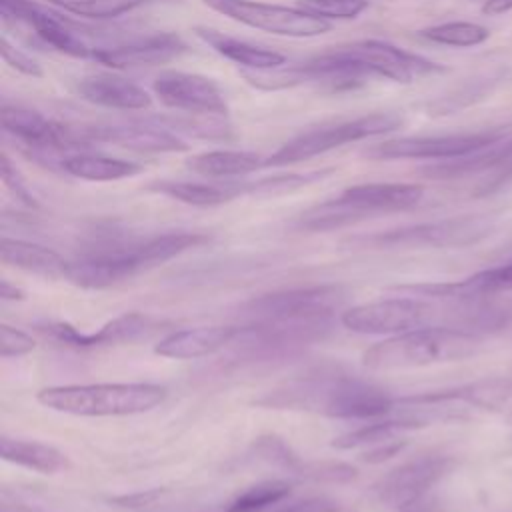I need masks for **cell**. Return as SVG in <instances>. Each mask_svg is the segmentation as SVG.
<instances>
[{"mask_svg": "<svg viewBox=\"0 0 512 512\" xmlns=\"http://www.w3.org/2000/svg\"><path fill=\"white\" fill-rule=\"evenodd\" d=\"M394 400L386 390L356 378L314 376L270 390L258 404L314 410L332 418L380 420L392 416Z\"/></svg>", "mask_w": 512, "mask_h": 512, "instance_id": "obj_1", "label": "cell"}, {"mask_svg": "<svg viewBox=\"0 0 512 512\" xmlns=\"http://www.w3.org/2000/svg\"><path fill=\"white\" fill-rule=\"evenodd\" d=\"M482 338L474 332L444 326H422L384 338L362 354L370 370H404L458 362L478 354Z\"/></svg>", "mask_w": 512, "mask_h": 512, "instance_id": "obj_2", "label": "cell"}, {"mask_svg": "<svg viewBox=\"0 0 512 512\" xmlns=\"http://www.w3.org/2000/svg\"><path fill=\"white\" fill-rule=\"evenodd\" d=\"M166 398V388L144 382L66 384L38 390L36 400L56 412L72 416H132L142 414Z\"/></svg>", "mask_w": 512, "mask_h": 512, "instance_id": "obj_3", "label": "cell"}, {"mask_svg": "<svg viewBox=\"0 0 512 512\" xmlns=\"http://www.w3.org/2000/svg\"><path fill=\"white\" fill-rule=\"evenodd\" d=\"M404 124L402 116L396 112H374L366 116H358L354 120L338 122L332 126L316 128L294 136L292 140L284 142L276 152L264 158V168L288 166L302 160H310L334 148H340L348 142L382 136L388 132L398 130Z\"/></svg>", "mask_w": 512, "mask_h": 512, "instance_id": "obj_4", "label": "cell"}, {"mask_svg": "<svg viewBox=\"0 0 512 512\" xmlns=\"http://www.w3.org/2000/svg\"><path fill=\"white\" fill-rule=\"evenodd\" d=\"M210 10L244 26L290 38H312L326 34L330 20L312 16L296 6L268 4L260 0H202Z\"/></svg>", "mask_w": 512, "mask_h": 512, "instance_id": "obj_5", "label": "cell"}, {"mask_svg": "<svg viewBox=\"0 0 512 512\" xmlns=\"http://www.w3.org/2000/svg\"><path fill=\"white\" fill-rule=\"evenodd\" d=\"M506 132L502 128L482 130V132H458V134H434V136H404L376 144L366 154L378 160H398V158H416V160H452L462 158L484 148H490Z\"/></svg>", "mask_w": 512, "mask_h": 512, "instance_id": "obj_6", "label": "cell"}, {"mask_svg": "<svg viewBox=\"0 0 512 512\" xmlns=\"http://www.w3.org/2000/svg\"><path fill=\"white\" fill-rule=\"evenodd\" d=\"M342 302L344 292L338 286H310L252 298L244 304V312L258 322L330 320Z\"/></svg>", "mask_w": 512, "mask_h": 512, "instance_id": "obj_7", "label": "cell"}, {"mask_svg": "<svg viewBox=\"0 0 512 512\" xmlns=\"http://www.w3.org/2000/svg\"><path fill=\"white\" fill-rule=\"evenodd\" d=\"M494 222L484 214H468L436 222H424L388 230L372 236L374 246H434V248H462L472 246L492 234Z\"/></svg>", "mask_w": 512, "mask_h": 512, "instance_id": "obj_8", "label": "cell"}, {"mask_svg": "<svg viewBox=\"0 0 512 512\" xmlns=\"http://www.w3.org/2000/svg\"><path fill=\"white\" fill-rule=\"evenodd\" d=\"M432 316V306L420 298H382L342 312L340 322L356 334H402L422 328Z\"/></svg>", "mask_w": 512, "mask_h": 512, "instance_id": "obj_9", "label": "cell"}, {"mask_svg": "<svg viewBox=\"0 0 512 512\" xmlns=\"http://www.w3.org/2000/svg\"><path fill=\"white\" fill-rule=\"evenodd\" d=\"M452 468V458L444 454H422L392 468L374 486L378 502L402 510L416 504Z\"/></svg>", "mask_w": 512, "mask_h": 512, "instance_id": "obj_10", "label": "cell"}, {"mask_svg": "<svg viewBox=\"0 0 512 512\" xmlns=\"http://www.w3.org/2000/svg\"><path fill=\"white\" fill-rule=\"evenodd\" d=\"M154 92L162 104L196 116H224L228 112L224 94L206 76L164 70L154 78Z\"/></svg>", "mask_w": 512, "mask_h": 512, "instance_id": "obj_11", "label": "cell"}, {"mask_svg": "<svg viewBox=\"0 0 512 512\" xmlns=\"http://www.w3.org/2000/svg\"><path fill=\"white\" fill-rule=\"evenodd\" d=\"M346 52L360 62V66L372 76L388 78L394 82L408 84L414 78L440 72L442 66L436 62L402 50L384 40H360L346 46Z\"/></svg>", "mask_w": 512, "mask_h": 512, "instance_id": "obj_12", "label": "cell"}, {"mask_svg": "<svg viewBox=\"0 0 512 512\" xmlns=\"http://www.w3.org/2000/svg\"><path fill=\"white\" fill-rule=\"evenodd\" d=\"M0 12L4 18H14L20 20L28 26L34 28L36 36L52 46L54 50L74 56V58H92L94 48H90L74 30L72 22L58 14L52 12L44 6L34 4L32 0H0Z\"/></svg>", "mask_w": 512, "mask_h": 512, "instance_id": "obj_13", "label": "cell"}, {"mask_svg": "<svg viewBox=\"0 0 512 512\" xmlns=\"http://www.w3.org/2000/svg\"><path fill=\"white\" fill-rule=\"evenodd\" d=\"M84 138L90 142L116 144L136 152H184L188 144L174 130L164 126L160 120L150 122H128V124H106L84 130Z\"/></svg>", "mask_w": 512, "mask_h": 512, "instance_id": "obj_14", "label": "cell"}, {"mask_svg": "<svg viewBox=\"0 0 512 512\" xmlns=\"http://www.w3.org/2000/svg\"><path fill=\"white\" fill-rule=\"evenodd\" d=\"M158 326H160V322L146 314L128 312V314H122V316L106 322L98 332H90V334H84V332L76 330L74 326L62 324V322L50 324L42 330L64 344H70L76 348H92V346L136 342V340L152 336L158 330Z\"/></svg>", "mask_w": 512, "mask_h": 512, "instance_id": "obj_15", "label": "cell"}, {"mask_svg": "<svg viewBox=\"0 0 512 512\" xmlns=\"http://www.w3.org/2000/svg\"><path fill=\"white\" fill-rule=\"evenodd\" d=\"M188 50L186 42L172 32L150 34L144 38H134L130 42L108 46V48H94V60L106 64L110 68H138V66H154L164 64L168 60L178 58Z\"/></svg>", "mask_w": 512, "mask_h": 512, "instance_id": "obj_16", "label": "cell"}, {"mask_svg": "<svg viewBox=\"0 0 512 512\" xmlns=\"http://www.w3.org/2000/svg\"><path fill=\"white\" fill-rule=\"evenodd\" d=\"M424 196L420 184L408 182H368L346 188L338 200L344 202L360 220L380 212H400L414 208Z\"/></svg>", "mask_w": 512, "mask_h": 512, "instance_id": "obj_17", "label": "cell"}, {"mask_svg": "<svg viewBox=\"0 0 512 512\" xmlns=\"http://www.w3.org/2000/svg\"><path fill=\"white\" fill-rule=\"evenodd\" d=\"M240 334L238 326L214 324V326H196L184 328L166 334L154 346V352L164 358L174 360H192L216 354L232 344Z\"/></svg>", "mask_w": 512, "mask_h": 512, "instance_id": "obj_18", "label": "cell"}, {"mask_svg": "<svg viewBox=\"0 0 512 512\" xmlns=\"http://www.w3.org/2000/svg\"><path fill=\"white\" fill-rule=\"evenodd\" d=\"M0 122L8 134L42 150H64L76 142L60 124L30 108L2 106Z\"/></svg>", "mask_w": 512, "mask_h": 512, "instance_id": "obj_19", "label": "cell"}, {"mask_svg": "<svg viewBox=\"0 0 512 512\" xmlns=\"http://www.w3.org/2000/svg\"><path fill=\"white\" fill-rule=\"evenodd\" d=\"M78 94L92 104L118 110H144L152 104L150 94L142 86L114 74H92L82 78Z\"/></svg>", "mask_w": 512, "mask_h": 512, "instance_id": "obj_20", "label": "cell"}, {"mask_svg": "<svg viewBox=\"0 0 512 512\" xmlns=\"http://www.w3.org/2000/svg\"><path fill=\"white\" fill-rule=\"evenodd\" d=\"M0 256L2 262L14 268H20L24 272H32L44 278H66L70 262L64 260L56 250L4 236L0 242Z\"/></svg>", "mask_w": 512, "mask_h": 512, "instance_id": "obj_21", "label": "cell"}, {"mask_svg": "<svg viewBox=\"0 0 512 512\" xmlns=\"http://www.w3.org/2000/svg\"><path fill=\"white\" fill-rule=\"evenodd\" d=\"M196 34L212 46L214 52H218L220 56L248 68V70H272V68H280L284 64V56L276 50L264 48V46H256L250 44L246 40H238L232 36H226L218 30L212 28H196Z\"/></svg>", "mask_w": 512, "mask_h": 512, "instance_id": "obj_22", "label": "cell"}, {"mask_svg": "<svg viewBox=\"0 0 512 512\" xmlns=\"http://www.w3.org/2000/svg\"><path fill=\"white\" fill-rule=\"evenodd\" d=\"M208 242L206 234L200 232H168L160 236H152L148 240H142L138 244L126 246V254L130 256L136 270H146L156 264H162L190 248H196L200 244Z\"/></svg>", "mask_w": 512, "mask_h": 512, "instance_id": "obj_23", "label": "cell"}, {"mask_svg": "<svg viewBox=\"0 0 512 512\" xmlns=\"http://www.w3.org/2000/svg\"><path fill=\"white\" fill-rule=\"evenodd\" d=\"M246 182H226V184H208V182H190V180H160L152 182L148 190L174 198L190 206H218L240 194H244Z\"/></svg>", "mask_w": 512, "mask_h": 512, "instance_id": "obj_24", "label": "cell"}, {"mask_svg": "<svg viewBox=\"0 0 512 512\" xmlns=\"http://www.w3.org/2000/svg\"><path fill=\"white\" fill-rule=\"evenodd\" d=\"M0 454L6 462H12L16 466L42 472V474H54L60 470H66L68 458L64 452L58 448L36 442V440H20V438H10L2 436L0 438Z\"/></svg>", "mask_w": 512, "mask_h": 512, "instance_id": "obj_25", "label": "cell"}, {"mask_svg": "<svg viewBox=\"0 0 512 512\" xmlns=\"http://www.w3.org/2000/svg\"><path fill=\"white\" fill-rule=\"evenodd\" d=\"M188 168L206 178H234L264 168V158L248 150H210L192 156Z\"/></svg>", "mask_w": 512, "mask_h": 512, "instance_id": "obj_26", "label": "cell"}, {"mask_svg": "<svg viewBox=\"0 0 512 512\" xmlns=\"http://www.w3.org/2000/svg\"><path fill=\"white\" fill-rule=\"evenodd\" d=\"M62 170L90 182H112L132 178L144 170L142 164L102 154H72L62 160Z\"/></svg>", "mask_w": 512, "mask_h": 512, "instance_id": "obj_27", "label": "cell"}, {"mask_svg": "<svg viewBox=\"0 0 512 512\" xmlns=\"http://www.w3.org/2000/svg\"><path fill=\"white\" fill-rule=\"evenodd\" d=\"M450 392L464 406L488 412H512V378H484L450 388Z\"/></svg>", "mask_w": 512, "mask_h": 512, "instance_id": "obj_28", "label": "cell"}, {"mask_svg": "<svg viewBox=\"0 0 512 512\" xmlns=\"http://www.w3.org/2000/svg\"><path fill=\"white\" fill-rule=\"evenodd\" d=\"M500 290H512V260L502 266L476 272L460 282L436 286V294L442 298H468L480 294H494Z\"/></svg>", "mask_w": 512, "mask_h": 512, "instance_id": "obj_29", "label": "cell"}, {"mask_svg": "<svg viewBox=\"0 0 512 512\" xmlns=\"http://www.w3.org/2000/svg\"><path fill=\"white\" fill-rule=\"evenodd\" d=\"M408 430V426L396 418H380L370 420V424H364L356 430H350L338 438H334L332 446L338 450H352V448H370L386 440L400 438V434Z\"/></svg>", "mask_w": 512, "mask_h": 512, "instance_id": "obj_30", "label": "cell"}, {"mask_svg": "<svg viewBox=\"0 0 512 512\" xmlns=\"http://www.w3.org/2000/svg\"><path fill=\"white\" fill-rule=\"evenodd\" d=\"M290 494L286 480H264L240 492L224 512H264Z\"/></svg>", "mask_w": 512, "mask_h": 512, "instance_id": "obj_31", "label": "cell"}, {"mask_svg": "<svg viewBox=\"0 0 512 512\" xmlns=\"http://www.w3.org/2000/svg\"><path fill=\"white\" fill-rule=\"evenodd\" d=\"M420 36L436 42V44H446V46H456V48H468V46H478L488 40L490 30L482 24L476 22H444L436 26H428L420 30Z\"/></svg>", "mask_w": 512, "mask_h": 512, "instance_id": "obj_32", "label": "cell"}, {"mask_svg": "<svg viewBox=\"0 0 512 512\" xmlns=\"http://www.w3.org/2000/svg\"><path fill=\"white\" fill-rule=\"evenodd\" d=\"M50 2L74 16L106 20V18H118L138 6H144L156 0H50Z\"/></svg>", "mask_w": 512, "mask_h": 512, "instance_id": "obj_33", "label": "cell"}, {"mask_svg": "<svg viewBox=\"0 0 512 512\" xmlns=\"http://www.w3.org/2000/svg\"><path fill=\"white\" fill-rule=\"evenodd\" d=\"M326 172H312V174H278V176H268L258 182H246L244 194L252 196H278L286 192H294L302 186L312 184L314 180L322 178Z\"/></svg>", "mask_w": 512, "mask_h": 512, "instance_id": "obj_34", "label": "cell"}, {"mask_svg": "<svg viewBox=\"0 0 512 512\" xmlns=\"http://www.w3.org/2000/svg\"><path fill=\"white\" fill-rule=\"evenodd\" d=\"M296 8L324 20H350L368 8V0H296Z\"/></svg>", "mask_w": 512, "mask_h": 512, "instance_id": "obj_35", "label": "cell"}, {"mask_svg": "<svg viewBox=\"0 0 512 512\" xmlns=\"http://www.w3.org/2000/svg\"><path fill=\"white\" fill-rule=\"evenodd\" d=\"M34 348H36V342L26 332H22L14 326H8V324L0 326V356L2 358H18V356L32 352Z\"/></svg>", "mask_w": 512, "mask_h": 512, "instance_id": "obj_36", "label": "cell"}, {"mask_svg": "<svg viewBox=\"0 0 512 512\" xmlns=\"http://www.w3.org/2000/svg\"><path fill=\"white\" fill-rule=\"evenodd\" d=\"M0 54H2V60L10 68L18 70L20 74H26V76H32V78H40L42 76L40 64L34 58H30L26 52H22L20 48L10 44V40L6 36L0 38Z\"/></svg>", "mask_w": 512, "mask_h": 512, "instance_id": "obj_37", "label": "cell"}, {"mask_svg": "<svg viewBox=\"0 0 512 512\" xmlns=\"http://www.w3.org/2000/svg\"><path fill=\"white\" fill-rule=\"evenodd\" d=\"M306 476L314 480H328V482H348L356 478V468L342 464V462H314V464H304Z\"/></svg>", "mask_w": 512, "mask_h": 512, "instance_id": "obj_38", "label": "cell"}, {"mask_svg": "<svg viewBox=\"0 0 512 512\" xmlns=\"http://www.w3.org/2000/svg\"><path fill=\"white\" fill-rule=\"evenodd\" d=\"M0 164H2V180H4V184H6L22 202H26L28 206H36L34 196L28 192V188L24 186L20 174H18L16 168L10 164V158H8L6 154H2Z\"/></svg>", "mask_w": 512, "mask_h": 512, "instance_id": "obj_39", "label": "cell"}, {"mask_svg": "<svg viewBox=\"0 0 512 512\" xmlns=\"http://www.w3.org/2000/svg\"><path fill=\"white\" fill-rule=\"evenodd\" d=\"M406 446L404 440L400 438H394V440H386V442H380L376 446H370L366 452H362V460L368 462V464H380L392 456H396L398 452H402V448Z\"/></svg>", "mask_w": 512, "mask_h": 512, "instance_id": "obj_40", "label": "cell"}, {"mask_svg": "<svg viewBox=\"0 0 512 512\" xmlns=\"http://www.w3.org/2000/svg\"><path fill=\"white\" fill-rule=\"evenodd\" d=\"M512 10V0H484L482 14L486 16H500Z\"/></svg>", "mask_w": 512, "mask_h": 512, "instance_id": "obj_41", "label": "cell"}, {"mask_svg": "<svg viewBox=\"0 0 512 512\" xmlns=\"http://www.w3.org/2000/svg\"><path fill=\"white\" fill-rule=\"evenodd\" d=\"M0 298L2 300H22L24 292L20 288H16L14 284H10L8 280L0 282Z\"/></svg>", "mask_w": 512, "mask_h": 512, "instance_id": "obj_42", "label": "cell"}, {"mask_svg": "<svg viewBox=\"0 0 512 512\" xmlns=\"http://www.w3.org/2000/svg\"><path fill=\"white\" fill-rule=\"evenodd\" d=\"M398 512H432V510H428V508H422V506H418V502H416V504H412V506H406V508H402V510H398Z\"/></svg>", "mask_w": 512, "mask_h": 512, "instance_id": "obj_43", "label": "cell"}]
</instances>
